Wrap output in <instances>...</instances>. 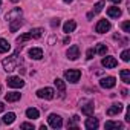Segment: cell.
<instances>
[{"label":"cell","instance_id":"1","mask_svg":"<svg viewBox=\"0 0 130 130\" xmlns=\"http://www.w3.org/2000/svg\"><path fill=\"white\" fill-rule=\"evenodd\" d=\"M20 61H22V60L19 58V52H15L14 55L5 58V60L2 61V66H3V69H5L6 72H12V71L17 69V66H19V63H20Z\"/></svg>","mask_w":130,"mask_h":130},{"label":"cell","instance_id":"2","mask_svg":"<svg viewBox=\"0 0 130 130\" xmlns=\"http://www.w3.org/2000/svg\"><path fill=\"white\" fill-rule=\"evenodd\" d=\"M64 78H66L69 83H78V80L81 78V71L78 69H69L64 72Z\"/></svg>","mask_w":130,"mask_h":130},{"label":"cell","instance_id":"3","mask_svg":"<svg viewBox=\"0 0 130 130\" xmlns=\"http://www.w3.org/2000/svg\"><path fill=\"white\" fill-rule=\"evenodd\" d=\"M55 95V90L52 87H44V89H38L37 90V96L43 98V100H52Z\"/></svg>","mask_w":130,"mask_h":130},{"label":"cell","instance_id":"4","mask_svg":"<svg viewBox=\"0 0 130 130\" xmlns=\"http://www.w3.org/2000/svg\"><path fill=\"white\" fill-rule=\"evenodd\" d=\"M47 122H49V125H51L52 128H61V125H63V119H61V116H60V115H55V113L49 115Z\"/></svg>","mask_w":130,"mask_h":130},{"label":"cell","instance_id":"5","mask_svg":"<svg viewBox=\"0 0 130 130\" xmlns=\"http://www.w3.org/2000/svg\"><path fill=\"white\" fill-rule=\"evenodd\" d=\"M6 83H8V86L12 87V89H20V87L25 86V81H23V78H20V77H9V78L6 80Z\"/></svg>","mask_w":130,"mask_h":130},{"label":"cell","instance_id":"6","mask_svg":"<svg viewBox=\"0 0 130 130\" xmlns=\"http://www.w3.org/2000/svg\"><path fill=\"white\" fill-rule=\"evenodd\" d=\"M110 28H112V25H110V22L109 20H100L98 23H96V28H95V31L98 32V34H104V32H107V31H110Z\"/></svg>","mask_w":130,"mask_h":130},{"label":"cell","instance_id":"7","mask_svg":"<svg viewBox=\"0 0 130 130\" xmlns=\"http://www.w3.org/2000/svg\"><path fill=\"white\" fill-rule=\"evenodd\" d=\"M101 64H103L106 69H113V68L118 66V61H116L115 57H104V58L101 60Z\"/></svg>","mask_w":130,"mask_h":130},{"label":"cell","instance_id":"8","mask_svg":"<svg viewBox=\"0 0 130 130\" xmlns=\"http://www.w3.org/2000/svg\"><path fill=\"white\" fill-rule=\"evenodd\" d=\"M66 55H68V58L69 60H77L78 57H80V47L77 46V44H74V46H71L69 49H68V52H66Z\"/></svg>","mask_w":130,"mask_h":130},{"label":"cell","instance_id":"9","mask_svg":"<svg viewBox=\"0 0 130 130\" xmlns=\"http://www.w3.org/2000/svg\"><path fill=\"white\" fill-rule=\"evenodd\" d=\"M115 84H116V80L113 77H106L100 81V86L104 89H112V87H115Z\"/></svg>","mask_w":130,"mask_h":130},{"label":"cell","instance_id":"10","mask_svg":"<svg viewBox=\"0 0 130 130\" xmlns=\"http://www.w3.org/2000/svg\"><path fill=\"white\" fill-rule=\"evenodd\" d=\"M22 17V9L20 8H14V9H11L6 15H5V19L8 20V22H12V20H15V19H20Z\"/></svg>","mask_w":130,"mask_h":130},{"label":"cell","instance_id":"11","mask_svg":"<svg viewBox=\"0 0 130 130\" xmlns=\"http://www.w3.org/2000/svg\"><path fill=\"white\" fill-rule=\"evenodd\" d=\"M86 128L87 130H95V128H98V125H100V122H98V119L96 118H93V115L90 116V118H87L86 119Z\"/></svg>","mask_w":130,"mask_h":130},{"label":"cell","instance_id":"12","mask_svg":"<svg viewBox=\"0 0 130 130\" xmlns=\"http://www.w3.org/2000/svg\"><path fill=\"white\" fill-rule=\"evenodd\" d=\"M121 14H122V11H121L118 6H110V8H107V15L112 17V19H118V17H121Z\"/></svg>","mask_w":130,"mask_h":130},{"label":"cell","instance_id":"13","mask_svg":"<svg viewBox=\"0 0 130 130\" xmlns=\"http://www.w3.org/2000/svg\"><path fill=\"white\" fill-rule=\"evenodd\" d=\"M29 57L32 60H41L43 58V51L40 47H32V49H29Z\"/></svg>","mask_w":130,"mask_h":130},{"label":"cell","instance_id":"14","mask_svg":"<svg viewBox=\"0 0 130 130\" xmlns=\"http://www.w3.org/2000/svg\"><path fill=\"white\" fill-rule=\"evenodd\" d=\"M121 110H122V104L118 103V104H113V106H110V107L107 109V115H109V116H113V115H118Z\"/></svg>","mask_w":130,"mask_h":130},{"label":"cell","instance_id":"15","mask_svg":"<svg viewBox=\"0 0 130 130\" xmlns=\"http://www.w3.org/2000/svg\"><path fill=\"white\" fill-rule=\"evenodd\" d=\"M20 96H22V93H19V92H8L6 96H5V100L8 103H15V101L20 100Z\"/></svg>","mask_w":130,"mask_h":130},{"label":"cell","instance_id":"16","mask_svg":"<svg viewBox=\"0 0 130 130\" xmlns=\"http://www.w3.org/2000/svg\"><path fill=\"white\" fill-rule=\"evenodd\" d=\"M75 28H77V23H75L74 20H69V22H66V23H64V26H63V31L66 32V34H69V32H74V31H75Z\"/></svg>","mask_w":130,"mask_h":130},{"label":"cell","instance_id":"17","mask_svg":"<svg viewBox=\"0 0 130 130\" xmlns=\"http://www.w3.org/2000/svg\"><path fill=\"white\" fill-rule=\"evenodd\" d=\"M93 110H95L93 103H87V104L83 106V109H81V112H83L84 115H87V116H92V115H93Z\"/></svg>","mask_w":130,"mask_h":130},{"label":"cell","instance_id":"18","mask_svg":"<svg viewBox=\"0 0 130 130\" xmlns=\"http://www.w3.org/2000/svg\"><path fill=\"white\" fill-rule=\"evenodd\" d=\"M11 25H9V29H11V32H15L17 29H20V26L23 25V22H22V17L20 19H15V20H12V22H9Z\"/></svg>","mask_w":130,"mask_h":130},{"label":"cell","instance_id":"19","mask_svg":"<svg viewBox=\"0 0 130 130\" xmlns=\"http://www.w3.org/2000/svg\"><path fill=\"white\" fill-rule=\"evenodd\" d=\"M26 116H28L29 119H37V118L40 116V112H38L35 107H29V109L26 110Z\"/></svg>","mask_w":130,"mask_h":130},{"label":"cell","instance_id":"20","mask_svg":"<svg viewBox=\"0 0 130 130\" xmlns=\"http://www.w3.org/2000/svg\"><path fill=\"white\" fill-rule=\"evenodd\" d=\"M9 49H11V44L5 38H0V54H6L9 52Z\"/></svg>","mask_w":130,"mask_h":130},{"label":"cell","instance_id":"21","mask_svg":"<svg viewBox=\"0 0 130 130\" xmlns=\"http://www.w3.org/2000/svg\"><path fill=\"white\" fill-rule=\"evenodd\" d=\"M106 128L112 130V128H122V122L119 121H107L106 122Z\"/></svg>","mask_w":130,"mask_h":130},{"label":"cell","instance_id":"22","mask_svg":"<svg viewBox=\"0 0 130 130\" xmlns=\"http://www.w3.org/2000/svg\"><path fill=\"white\" fill-rule=\"evenodd\" d=\"M54 83H55L57 89H58L61 93H64V92H66V84H64V81H63L61 78H55V80H54Z\"/></svg>","mask_w":130,"mask_h":130},{"label":"cell","instance_id":"23","mask_svg":"<svg viewBox=\"0 0 130 130\" xmlns=\"http://www.w3.org/2000/svg\"><path fill=\"white\" fill-rule=\"evenodd\" d=\"M119 77H121V80H122L125 84H128V83H130V71L122 69V71L119 72Z\"/></svg>","mask_w":130,"mask_h":130},{"label":"cell","instance_id":"24","mask_svg":"<svg viewBox=\"0 0 130 130\" xmlns=\"http://www.w3.org/2000/svg\"><path fill=\"white\" fill-rule=\"evenodd\" d=\"M14 121H15V113H12V112L6 113V115L3 116V122H5V124H8V125H9V124H12Z\"/></svg>","mask_w":130,"mask_h":130},{"label":"cell","instance_id":"25","mask_svg":"<svg viewBox=\"0 0 130 130\" xmlns=\"http://www.w3.org/2000/svg\"><path fill=\"white\" fill-rule=\"evenodd\" d=\"M41 34H43V29H41V28H35V29H31V31H29L31 38H40Z\"/></svg>","mask_w":130,"mask_h":130},{"label":"cell","instance_id":"26","mask_svg":"<svg viewBox=\"0 0 130 130\" xmlns=\"http://www.w3.org/2000/svg\"><path fill=\"white\" fill-rule=\"evenodd\" d=\"M95 54H100V55H106V54H107V46H106V44H103V43L96 44V47H95Z\"/></svg>","mask_w":130,"mask_h":130},{"label":"cell","instance_id":"27","mask_svg":"<svg viewBox=\"0 0 130 130\" xmlns=\"http://www.w3.org/2000/svg\"><path fill=\"white\" fill-rule=\"evenodd\" d=\"M104 6H106V2H104V0H100V2H98L95 6H93V14H98V12H101Z\"/></svg>","mask_w":130,"mask_h":130},{"label":"cell","instance_id":"28","mask_svg":"<svg viewBox=\"0 0 130 130\" xmlns=\"http://www.w3.org/2000/svg\"><path fill=\"white\" fill-rule=\"evenodd\" d=\"M26 40H31V35H29V32H26V34L20 35V37L17 38V43H25Z\"/></svg>","mask_w":130,"mask_h":130},{"label":"cell","instance_id":"29","mask_svg":"<svg viewBox=\"0 0 130 130\" xmlns=\"http://www.w3.org/2000/svg\"><path fill=\"white\" fill-rule=\"evenodd\" d=\"M121 58H122V61H128V60H130V51H128V49L122 51V54H121Z\"/></svg>","mask_w":130,"mask_h":130},{"label":"cell","instance_id":"30","mask_svg":"<svg viewBox=\"0 0 130 130\" xmlns=\"http://www.w3.org/2000/svg\"><path fill=\"white\" fill-rule=\"evenodd\" d=\"M78 119H80V116H78V115H74V116H72V121H69V122H68V127H69V128H71V127H74V125L78 122Z\"/></svg>","mask_w":130,"mask_h":130},{"label":"cell","instance_id":"31","mask_svg":"<svg viewBox=\"0 0 130 130\" xmlns=\"http://www.w3.org/2000/svg\"><path fill=\"white\" fill-rule=\"evenodd\" d=\"M121 28H122V31H124L125 34H128V32H130V22H124V23L121 25Z\"/></svg>","mask_w":130,"mask_h":130},{"label":"cell","instance_id":"32","mask_svg":"<svg viewBox=\"0 0 130 130\" xmlns=\"http://www.w3.org/2000/svg\"><path fill=\"white\" fill-rule=\"evenodd\" d=\"M20 127L25 128V130H34V124H31V122H23Z\"/></svg>","mask_w":130,"mask_h":130},{"label":"cell","instance_id":"33","mask_svg":"<svg viewBox=\"0 0 130 130\" xmlns=\"http://www.w3.org/2000/svg\"><path fill=\"white\" fill-rule=\"evenodd\" d=\"M93 55H95V49H87V52H86V58H87V60H92Z\"/></svg>","mask_w":130,"mask_h":130},{"label":"cell","instance_id":"34","mask_svg":"<svg viewBox=\"0 0 130 130\" xmlns=\"http://www.w3.org/2000/svg\"><path fill=\"white\" fill-rule=\"evenodd\" d=\"M58 25H60V20H58V19H54V20L51 22V26H52V28H55V26H58Z\"/></svg>","mask_w":130,"mask_h":130},{"label":"cell","instance_id":"35","mask_svg":"<svg viewBox=\"0 0 130 130\" xmlns=\"http://www.w3.org/2000/svg\"><path fill=\"white\" fill-rule=\"evenodd\" d=\"M69 41H71V37H66V38L63 40V43H64V44H69Z\"/></svg>","mask_w":130,"mask_h":130},{"label":"cell","instance_id":"36","mask_svg":"<svg viewBox=\"0 0 130 130\" xmlns=\"http://www.w3.org/2000/svg\"><path fill=\"white\" fill-rule=\"evenodd\" d=\"M110 2H112V3H115V5H118V3H121V2H122V0H110Z\"/></svg>","mask_w":130,"mask_h":130},{"label":"cell","instance_id":"37","mask_svg":"<svg viewBox=\"0 0 130 130\" xmlns=\"http://www.w3.org/2000/svg\"><path fill=\"white\" fill-rule=\"evenodd\" d=\"M5 110V106H3V103H0V112H3Z\"/></svg>","mask_w":130,"mask_h":130},{"label":"cell","instance_id":"38","mask_svg":"<svg viewBox=\"0 0 130 130\" xmlns=\"http://www.w3.org/2000/svg\"><path fill=\"white\" fill-rule=\"evenodd\" d=\"M54 41H55V37H51V40H49V43H51V44H54Z\"/></svg>","mask_w":130,"mask_h":130},{"label":"cell","instance_id":"39","mask_svg":"<svg viewBox=\"0 0 130 130\" xmlns=\"http://www.w3.org/2000/svg\"><path fill=\"white\" fill-rule=\"evenodd\" d=\"M121 95H122V96H127V90H125V89H124V90H122V92H121Z\"/></svg>","mask_w":130,"mask_h":130},{"label":"cell","instance_id":"40","mask_svg":"<svg viewBox=\"0 0 130 130\" xmlns=\"http://www.w3.org/2000/svg\"><path fill=\"white\" fill-rule=\"evenodd\" d=\"M74 0H64V3H72Z\"/></svg>","mask_w":130,"mask_h":130},{"label":"cell","instance_id":"41","mask_svg":"<svg viewBox=\"0 0 130 130\" xmlns=\"http://www.w3.org/2000/svg\"><path fill=\"white\" fill-rule=\"evenodd\" d=\"M12 2H14V3H15V2H19V0H12Z\"/></svg>","mask_w":130,"mask_h":130},{"label":"cell","instance_id":"42","mask_svg":"<svg viewBox=\"0 0 130 130\" xmlns=\"http://www.w3.org/2000/svg\"><path fill=\"white\" fill-rule=\"evenodd\" d=\"M0 6H2V0H0Z\"/></svg>","mask_w":130,"mask_h":130},{"label":"cell","instance_id":"43","mask_svg":"<svg viewBox=\"0 0 130 130\" xmlns=\"http://www.w3.org/2000/svg\"><path fill=\"white\" fill-rule=\"evenodd\" d=\"M0 90H2V86H0Z\"/></svg>","mask_w":130,"mask_h":130}]
</instances>
